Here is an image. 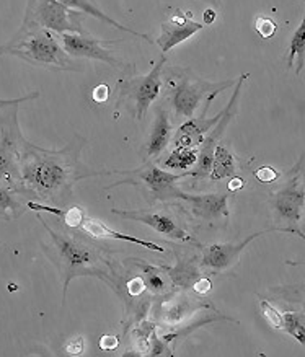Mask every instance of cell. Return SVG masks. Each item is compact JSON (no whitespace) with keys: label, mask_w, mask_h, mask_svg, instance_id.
I'll list each match as a JSON object with an SVG mask.
<instances>
[{"label":"cell","mask_w":305,"mask_h":357,"mask_svg":"<svg viewBox=\"0 0 305 357\" xmlns=\"http://www.w3.org/2000/svg\"><path fill=\"white\" fill-rule=\"evenodd\" d=\"M59 2L66 3V6H69L70 8H75V10L84 12V13H87V15H91L94 18H96V20L103 22V23H106V25L116 28V30L128 33V35H131V36L140 38V40H144V41H152L147 35H144V33H139V31L131 30V28L121 25V23L113 20V18H111L110 15H106V13L101 12L98 7L94 6V3H91L90 0H59Z\"/></svg>","instance_id":"obj_23"},{"label":"cell","mask_w":305,"mask_h":357,"mask_svg":"<svg viewBox=\"0 0 305 357\" xmlns=\"http://www.w3.org/2000/svg\"><path fill=\"white\" fill-rule=\"evenodd\" d=\"M204 26V23L193 20L191 12H183L180 8H175L173 15L162 23V33L157 38V45L162 50V54H167L175 46L190 40Z\"/></svg>","instance_id":"obj_15"},{"label":"cell","mask_w":305,"mask_h":357,"mask_svg":"<svg viewBox=\"0 0 305 357\" xmlns=\"http://www.w3.org/2000/svg\"><path fill=\"white\" fill-rule=\"evenodd\" d=\"M292 67H295V75H300L305 69V13L300 26L290 36V45L288 50V69H292Z\"/></svg>","instance_id":"obj_25"},{"label":"cell","mask_w":305,"mask_h":357,"mask_svg":"<svg viewBox=\"0 0 305 357\" xmlns=\"http://www.w3.org/2000/svg\"><path fill=\"white\" fill-rule=\"evenodd\" d=\"M110 86L108 85H105V84H100V85H96L95 89H94V100L96 101V103L98 105H105L106 101H108V98H110Z\"/></svg>","instance_id":"obj_31"},{"label":"cell","mask_w":305,"mask_h":357,"mask_svg":"<svg viewBox=\"0 0 305 357\" xmlns=\"http://www.w3.org/2000/svg\"><path fill=\"white\" fill-rule=\"evenodd\" d=\"M198 153L200 149H188V147H177L173 146V151L168 153V157L162 162V165L167 170H183L190 172L198 162Z\"/></svg>","instance_id":"obj_26"},{"label":"cell","mask_w":305,"mask_h":357,"mask_svg":"<svg viewBox=\"0 0 305 357\" xmlns=\"http://www.w3.org/2000/svg\"><path fill=\"white\" fill-rule=\"evenodd\" d=\"M177 264L175 268H167V274L173 282V286L188 289L193 287L198 279L201 278V263L196 257H188V255L175 253Z\"/></svg>","instance_id":"obj_21"},{"label":"cell","mask_w":305,"mask_h":357,"mask_svg":"<svg viewBox=\"0 0 305 357\" xmlns=\"http://www.w3.org/2000/svg\"><path fill=\"white\" fill-rule=\"evenodd\" d=\"M271 229L305 240V152L268 197Z\"/></svg>","instance_id":"obj_4"},{"label":"cell","mask_w":305,"mask_h":357,"mask_svg":"<svg viewBox=\"0 0 305 357\" xmlns=\"http://www.w3.org/2000/svg\"><path fill=\"white\" fill-rule=\"evenodd\" d=\"M245 185H246L245 178H241L240 175H237V176H232L230 181L227 183V190H229L232 195H234V192L244 190Z\"/></svg>","instance_id":"obj_35"},{"label":"cell","mask_w":305,"mask_h":357,"mask_svg":"<svg viewBox=\"0 0 305 357\" xmlns=\"http://www.w3.org/2000/svg\"><path fill=\"white\" fill-rule=\"evenodd\" d=\"M248 77H250V74H241L239 79H237L235 90L230 96L229 105L224 108V114H222L219 123H217L216 126L212 128L209 132H207L204 142L201 144L200 153H198L196 165L190 170V176L195 178V180H206V178H209L212 160H214L216 147L219 146V141H221V137L224 136L225 129L229 128V124L234 121L237 113H239V98H240L241 85H244V82L248 79Z\"/></svg>","instance_id":"obj_11"},{"label":"cell","mask_w":305,"mask_h":357,"mask_svg":"<svg viewBox=\"0 0 305 357\" xmlns=\"http://www.w3.org/2000/svg\"><path fill=\"white\" fill-rule=\"evenodd\" d=\"M150 356H162V354H167V356H172V351L167 347V341L161 340V337H157L156 335V330L150 333Z\"/></svg>","instance_id":"obj_29"},{"label":"cell","mask_w":305,"mask_h":357,"mask_svg":"<svg viewBox=\"0 0 305 357\" xmlns=\"http://www.w3.org/2000/svg\"><path fill=\"white\" fill-rule=\"evenodd\" d=\"M285 264H292V266H305V261H285Z\"/></svg>","instance_id":"obj_37"},{"label":"cell","mask_w":305,"mask_h":357,"mask_svg":"<svg viewBox=\"0 0 305 357\" xmlns=\"http://www.w3.org/2000/svg\"><path fill=\"white\" fill-rule=\"evenodd\" d=\"M62 222H64L66 227H70V229H79L84 224L85 220V212L79 206H72L69 209L62 212Z\"/></svg>","instance_id":"obj_28"},{"label":"cell","mask_w":305,"mask_h":357,"mask_svg":"<svg viewBox=\"0 0 305 357\" xmlns=\"http://www.w3.org/2000/svg\"><path fill=\"white\" fill-rule=\"evenodd\" d=\"M66 351L69 352V354H72V356L82 354V352H84V337H82V336L72 337V340L67 342Z\"/></svg>","instance_id":"obj_34"},{"label":"cell","mask_w":305,"mask_h":357,"mask_svg":"<svg viewBox=\"0 0 305 357\" xmlns=\"http://www.w3.org/2000/svg\"><path fill=\"white\" fill-rule=\"evenodd\" d=\"M38 219L51 236V245H45V253L62 278V301H66L70 281L80 276H95L108 284L114 292L118 291L119 273L110 253L79 235L52 230L46 220L41 217Z\"/></svg>","instance_id":"obj_2"},{"label":"cell","mask_w":305,"mask_h":357,"mask_svg":"<svg viewBox=\"0 0 305 357\" xmlns=\"http://www.w3.org/2000/svg\"><path fill=\"white\" fill-rule=\"evenodd\" d=\"M87 139L74 134L61 151L41 149L22 137L18 144L20 195L28 201L64 209L74 197L75 183L87 178L113 175V170H94L80 160Z\"/></svg>","instance_id":"obj_1"},{"label":"cell","mask_w":305,"mask_h":357,"mask_svg":"<svg viewBox=\"0 0 305 357\" xmlns=\"http://www.w3.org/2000/svg\"><path fill=\"white\" fill-rule=\"evenodd\" d=\"M40 96L38 91L31 95L22 96L18 100H2V121H0V186H7L13 191H20V168H18V144H20L23 134L18 124V108L25 101L35 100Z\"/></svg>","instance_id":"obj_8"},{"label":"cell","mask_w":305,"mask_h":357,"mask_svg":"<svg viewBox=\"0 0 305 357\" xmlns=\"http://www.w3.org/2000/svg\"><path fill=\"white\" fill-rule=\"evenodd\" d=\"M0 209H2V220L10 222L25 214L28 209V199L10 188L0 186Z\"/></svg>","instance_id":"obj_24"},{"label":"cell","mask_w":305,"mask_h":357,"mask_svg":"<svg viewBox=\"0 0 305 357\" xmlns=\"http://www.w3.org/2000/svg\"><path fill=\"white\" fill-rule=\"evenodd\" d=\"M232 192L227 190H217L206 195H188L185 192L180 201L190 206L193 217L202 222H219L222 219H229V197Z\"/></svg>","instance_id":"obj_14"},{"label":"cell","mask_w":305,"mask_h":357,"mask_svg":"<svg viewBox=\"0 0 305 357\" xmlns=\"http://www.w3.org/2000/svg\"><path fill=\"white\" fill-rule=\"evenodd\" d=\"M265 320L274 330L288 333L305 347V289L281 286L258 294Z\"/></svg>","instance_id":"obj_6"},{"label":"cell","mask_w":305,"mask_h":357,"mask_svg":"<svg viewBox=\"0 0 305 357\" xmlns=\"http://www.w3.org/2000/svg\"><path fill=\"white\" fill-rule=\"evenodd\" d=\"M173 134H175V131H173V124L168 111L165 108H157L152 131H150V136L147 142H145L142 152L145 160L158 162L162 153L167 151L168 144L173 141Z\"/></svg>","instance_id":"obj_17"},{"label":"cell","mask_w":305,"mask_h":357,"mask_svg":"<svg viewBox=\"0 0 305 357\" xmlns=\"http://www.w3.org/2000/svg\"><path fill=\"white\" fill-rule=\"evenodd\" d=\"M222 114H224V109L219 111L214 118H206V116L201 114L198 118L186 119L173 134V146L200 149L201 144L204 142L207 132L219 123Z\"/></svg>","instance_id":"obj_18"},{"label":"cell","mask_w":305,"mask_h":357,"mask_svg":"<svg viewBox=\"0 0 305 357\" xmlns=\"http://www.w3.org/2000/svg\"><path fill=\"white\" fill-rule=\"evenodd\" d=\"M87 13L70 8L59 0H28L23 23H31L47 30L64 33H85L82 26Z\"/></svg>","instance_id":"obj_9"},{"label":"cell","mask_w":305,"mask_h":357,"mask_svg":"<svg viewBox=\"0 0 305 357\" xmlns=\"http://www.w3.org/2000/svg\"><path fill=\"white\" fill-rule=\"evenodd\" d=\"M206 2H209V3H212V6H216V7L221 6V0H206Z\"/></svg>","instance_id":"obj_38"},{"label":"cell","mask_w":305,"mask_h":357,"mask_svg":"<svg viewBox=\"0 0 305 357\" xmlns=\"http://www.w3.org/2000/svg\"><path fill=\"white\" fill-rule=\"evenodd\" d=\"M113 214L123 217V219H131L140 224L152 227L157 234L165 235L168 238L177 240V242H185V243H195L196 238L195 235H191L190 231H186L178 222L173 219L172 215L162 214V212H149V211H119L113 209Z\"/></svg>","instance_id":"obj_16"},{"label":"cell","mask_w":305,"mask_h":357,"mask_svg":"<svg viewBox=\"0 0 305 357\" xmlns=\"http://www.w3.org/2000/svg\"><path fill=\"white\" fill-rule=\"evenodd\" d=\"M165 54L161 56L154 69L145 75H134L126 77L118 82L119 96L116 105L121 106L126 100L133 101L134 106V118L142 121L145 113H147L150 105L157 100L161 95L162 85H163V70H165Z\"/></svg>","instance_id":"obj_10"},{"label":"cell","mask_w":305,"mask_h":357,"mask_svg":"<svg viewBox=\"0 0 305 357\" xmlns=\"http://www.w3.org/2000/svg\"><path fill=\"white\" fill-rule=\"evenodd\" d=\"M237 175H239V170H237L235 155L232 153L229 146L219 142V146L216 147L214 152V160H212L209 180L217 183L225 180V178H232Z\"/></svg>","instance_id":"obj_22"},{"label":"cell","mask_w":305,"mask_h":357,"mask_svg":"<svg viewBox=\"0 0 305 357\" xmlns=\"http://www.w3.org/2000/svg\"><path fill=\"white\" fill-rule=\"evenodd\" d=\"M255 30L263 40H269V38H273L276 35V31H278V23H276L273 18L260 15L256 17L255 20Z\"/></svg>","instance_id":"obj_27"},{"label":"cell","mask_w":305,"mask_h":357,"mask_svg":"<svg viewBox=\"0 0 305 357\" xmlns=\"http://www.w3.org/2000/svg\"><path fill=\"white\" fill-rule=\"evenodd\" d=\"M2 52L35 67L66 72L84 70V66L57 43V33L31 23H22L17 35L2 46Z\"/></svg>","instance_id":"obj_3"},{"label":"cell","mask_w":305,"mask_h":357,"mask_svg":"<svg viewBox=\"0 0 305 357\" xmlns=\"http://www.w3.org/2000/svg\"><path fill=\"white\" fill-rule=\"evenodd\" d=\"M255 178L263 185H269V183H274L279 178V173L274 170L273 167H260L255 170Z\"/></svg>","instance_id":"obj_30"},{"label":"cell","mask_w":305,"mask_h":357,"mask_svg":"<svg viewBox=\"0 0 305 357\" xmlns=\"http://www.w3.org/2000/svg\"><path fill=\"white\" fill-rule=\"evenodd\" d=\"M269 231H274V230L269 227V229L266 230L256 231V234L248 235L239 243H212V245H206V247H201L202 248V255L200 259L201 268L211 269V271L214 273L225 271V269H229L234 266V264H237L246 245L253 242L256 238H260L261 235L269 234Z\"/></svg>","instance_id":"obj_13"},{"label":"cell","mask_w":305,"mask_h":357,"mask_svg":"<svg viewBox=\"0 0 305 357\" xmlns=\"http://www.w3.org/2000/svg\"><path fill=\"white\" fill-rule=\"evenodd\" d=\"M80 229L84 230L87 235H90L91 238H96V240H119V242H128V243L139 245V247L147 248V250H150V252L165 253V248L158 247L157 243L147 242V240L135 238V236H133V235L119 234V231L111 230L110 227L105 224V222H101L98 219H91V217H85L84 224H82Z\"/></svg>","instance_id":"obj_19"},{"label":"cell","mask_w":305,"mask_h":357,"mask_svg":"<svg viewBox=\"0 0 305 357\" xmlns=\"http://www.w3.org/2000/svg\"><path fill=\"white\" fill-rule=\"evenodd\" d=\"M201 307L202 303L198 302L196 298L178 294V296H173L172 298H167L165 302L161 303V312L157 313V317L165 325H177L183 318L195 313Z\"/></svg>","instance_id":"obj_20"},{"label":"cell","mask_w":305,"mask_h":357,"mask_svg":"<svg viewBox=\"0 0 305 357\" xmlns=\"http://www.w3.org/2000/svg\"><path fill=\"white\" fill-rule=\"evenodd\" d=\"M163 79H167L168 100H170L175 119H191L201 105H204L201 114L206 116L212 100L229 86L237 84V80L212 84V82L198 79L191 74V70L180 69V67H168L163 72Z\"/></svg>","instance_id":"obj_5"},{"label":"cell","mask_w":305,"mask_h":357,"mask_svg":"<svg viewBox=\"0 0 305 357\" xmlns=\"http://www.w3.org/2000/svg\"><path fill=\"white\" fill-rule=\"evenodd\" d=\"M216 17L217 13L214 8H206L204 13H202V20H204L202 23H204V25H212V23L216 22Z\"/></svg>","instance_id":"obj_36"},{"label":"cell","mask_w":305,"mask_h":357,"mask_svg":"<svg viewBox=\"0 0 305 357\" xmlns=\"http://www.w3.org/2000/svg\"><path fill=\"white\" fill-rule=\"evenodd\" d=\"M114 173L123 178L113 183V185L106 186V191L123 185L134 186L147 199L149 204L180 201L185 191L178 188L177 181L190 176V172L172 173L162 170L156 160H145L144 165L134 168V170H113V175Z\"/></svg>","instance_id":"obj_7"},{"label":"cell","mask_w":305,"mask_h":357,"mask_svg":"<svg viewBox=\"0 0 305 357\" xmlns=\"http://www.w3.org/2000/svg\"><path fill=\"white\" fill-rule=\"evenodd\" d=\"M62 46L69 52L72 57H85V59L101 61L106 64L116 67V69H133V66H126L118 57L113 54V51L106 46L116 45V40H98L91 36L90 33H64L59 35Z\"/></svg>","instance_id":"obj_12"},{"label":"cell","mask_w":305,"mask_h":357,"mask_svg":"<svg viewBox=\"0 0 305 357\" xmlns=\"http://www.w3.org/2000/svg\"><path fill=\"white\" fill-rule=\"evenodd\" d=\"M193 291H195L196 294H200V296H204V294H207L212 289V281L211 278H206V276H201L198 281L193 284Z\"/></svg>","instance_id":"obj_33"},{"label":"cell","mask_w":305,"mask_h":357,"mask_svg":"<svg viewBox=\"0 0 305 357\" xmlns=\"http://www.w3.org/2000/svg\"><path fill=\"white\" fill-rule=\"evenodd\" d=\"M98 346L101 351H114L119 346V337L113 335H103L100 337Z\"/></svg>","instance_id":"obj_32"}]
</instances>
